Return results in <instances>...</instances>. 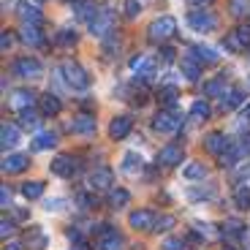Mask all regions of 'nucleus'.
I'll return each mask as SVG.
<instances>
[{
    "mask_svg": "<svg viewBox=\"0 0 250 250\" xmlns=\"http://www.w3.org/2000/svg\"><path fill=\"white\" fill-rule=\"evenodd\" d=\"M161 57H163V62H171V60H174V49H171V46H163Z\"/></svg>",
    "mask_w": 250,
    "mask_h": 250,
    "instance_id": "obj_46",
    "label": "nucleus"
},
{
    "mask_svg": "<svg viewBox=\"0 0 250 250\" xmlns=\"http://www.w3.org/2000/svg\"><path fill=\"white\" fill-rule=\"evenodd\" d=\"M98 250H123V237L112 226H101L98 229Z\"/></svg>",
    "mask_w": 250,
    "mask_h": 250,
    "instance_id": "obj_8",
    "label": "nucleus"
},
{
    "mask_svg": "<svg viewBox=\"0 0 250 250\" xmlns=\"http://www.w3.org/2000/svg\"><path fill=\"white\" fill-rule=\"evenodd\" d=\"M204 150L212 152V155H226V152L231 150V142H229L226 133L215 131V133H209V136L204 139Z\"/></svg>",
    "mask_w": 250,
    "mask_h": 250,
    "instance_id": "obj_9",
    "label": "nucleus"
},
{
    "mask_svg": "<svg viewBox=\"0 0 250 250\" xmlns=\"http://www.w3.org/2000/svg\"><path fill=\"white\" fill-rule=\"evenodd\" d=\"M112 180H114L112 169H106V166H98L95 171H90L87 185H90V190H106V188L112 185Z\"/></svg>",
    "mask_w": 250,
    "mask_h": 250,
    "instance_id": "obj_11",
    "label": "nucleus"
},
{
    "mask_svg": "<svg viewBox=\"0 0 250 250\" xmlns=\"http://www.w3.org/2000/svg\"><path fill=\"white\" fill-rule=\"evenodd\" d=\"M180 71H182V76H185V79L196 82V79L201 76V62L196 60V57L190 55V52H188V55L180 60Z\"/></svg>",
    "mask_w": 250,
    "mask_h": 250,
    "instance_id": "obj_17",
    "label": "nucleus"
},
{
    "mask_svg": "<svg viewBox=\"0 0 250 250\" xmlns=\"http://www.w3.org/2000/svg\"><path fill=\"white\" fill-rule=\"evenodd\" d=\"M57 44H62V46L76 44V33L74 30H60V33H57Z\"/></svg>",
    "mask_w": 250,
    "mask_h": 250,
    "instance_id": "obj_39",
    "label": "nucleus"
},
{
    "mask_svg": "<svg viewBox=\"0 0 250 250\" xmlns=\"http://www.w3.org/2000/svg\"><path fill=\"white\" fill-rule=\"evenodd\" d=\"M25 245L30 250H44L46 248V234H44V229L41 226H30L27 229V234H25Z\"/></svg>",
    "mask_w": 250,
    "mask_h": 250,
    "instance_id": "obj_21",
    "label": "nucleus"
},
{
    "mask_svg": "<svg viewBox=\"0 0 250 250\" xmlns=\"http://www.w3.org/2000/svg\"><path fill=\"white\" fill-rule=\"evenodd\" d=\"M71 131H74V133H82V136H90V133H95V117H93V114H76L74 123H71Z\"/></svg>",
    "mask_w": 250,
    "mask_h": 250,
    "instance_id": "obj_20",
    "label": "nucleus"
},
{
    "mask_svg": "<svg viewBox=\"0 0 250 250\" xmlns=\"http://www.w3.org/2000/svg\"><path fill=\"white\" fill-rule=\"evenodd\" d=\"M36 3H44V0H36Z\"/></svg>",
    "mask_w": 250,
    "mask_h": 250,
    "instance_id": "obj_52",
    "label": "nucleus"
},
{
    "mask_svg": "<svg viewBox=\"0 0 250 250\" xmlns=\"http://www.w3.org/2000/svg\"><path fill=\"white\" fill-rule=\"evenodd\" d=\"M112 22H114L112 11H109V8H101V11L93 17V22H90V33L98 36V38H106L109 33H114L112 30Z\"/></svg>",
    "mask_w": 250,
    "mask_h": 250,
    "instance_id": "obj_7",
    "label": "nucleus"
},
{
    "mask_svg": "<svg viewBox=\"0 0 250 250\" xmlns=\"http://www.w3.org/2000/svg\"><path fill=\"white\" fill-rule=\"evenodd\" d=\"M171 226H174V218H171V215H161V218H155V229H152V231H166Z\"/></svg>",
    "mask_w": 250,
    "mask_h": 250,
    "instance_id": "obj_40",
    "label": "nucleus"
},
{
    "mask_svg": "<svg viewBox=\"0 0 250 250\" xmlns=\"http://www.w3.org/2000/svg\"><path fill=\"white\" fill-rule=\"evenodd\" d=\"M76 250H87V248H84V245H82V242H79V245H76Z\"/></svg>",
    "mask_w": 250,
    "mask_h": 250,
    "instance_id": "obj_51",
    "label": "nucleus"
},
{
    "mask_svg": "<svg viewBox=\"0 0 250 250\" xmlns=\"http://www.w3.org/2000/svg\"><path fill=\"white\" fill-rule=\"evenodd\" d=\"M209 117V104H207L204 98H196L193 101V106H190V120L193 123H201V120Z\"/></svg>",
    "mask_w": 250,
    "mask_h": 250,
    "instance_id": "obj_26",
    "label": "nucleus"
},
{
    "mask_svg": "<svg viewBox=\"0 0 250 250\" xmlns=\"http://www.w3.org/2000/svg\"><path fill=\"white\" fill-rule=\"evenodd\" d=\"M27 163H30V158L22 155V152H14V155H6L3 158V171L6 174H19V171L27 169Z\"/></svg>",
    "mask_w": 250,
    "mask_h": 250,
    "instance_id": "obj_15",
    "label": "nucleus"
},
{
    "mask_svg": "<svg viewBox=\"0 0 250 250\" xmlns=\"http://www.w3.org/2000/svg\"><path fill=\"white\" fill-rule=\"evenodd\" d=\"M142 158L136 155V152H125V158H123V171L125 174H139L142 171Z\"/></svg>",
    "mask_w": 250,
    "mask_h": 250,
    "instance_id": "obj_27",
    "label": "nucleus"
},
{
    "mask_svg": "<svg viewBox=\"0 0 250 250\" xmlns=\"http://www.w3.org/2000/svg\"><path fill=\"white\" fill-rule=\"evenodd\" d=\"M229 93V87H226V79H212V82H207L204 84V95H209V98H215V95H223Z\"/></svg>",
    "mask_w": 250,
    "mask_h": 250,
    "instance_id": "obj_31",
    "label": "nucleus"
},
{
    "mask_svg": "<svg viewBox=\"0 0 250 250\" xmlns=\"http://www.w3.org/2000/svg\"><path fill=\"white\" fill-rule=\"evenodd\" d=\"M38 112H33V109H27V112H22V125L25 128H38Z\"/></svg>",
    "mask_w": 250,
    "mask_h": 250,
    "instance_id": "obj_38",
    "label": "nucleus"
},
{
    "mask_svg": "<svg viewBox=\"0 0 250 250\" xmlns=\"http://www.w3.org/2000/svg\"><path fill=\"white\" fill-rule=\"evenodd\" d=\"M177 33V19L174 17H158L150 22V27H147V38H150L152 44H163V41H169L171 36Z\"/></svg>",
    "mask_w": 250,
    "mask_h": 250,
    "instance_id": "obj_1",
    "label": "nucleus"
},
{
    "mask_svg": "<svg viewBox=\"0 0 250 250\" xmlns=\"http://www.w3.org/2000/svg\"><path fill=\"white\" fill-rule=\"evenodd\" d=\"M223 46H226L229 52H245V44H242V38H239V33H237V30H234V33H226Z\"/></svg>",
    "mask_w": 250,
    "mask_h": 250,
    "instance_id": "obj_34",
    "label": "nucleus"
},
{
    "mask_svg": "<svg viewBox=\"0 0 250 250\" xmlns=\"http://www.w3.org/2000/svg\"><path fill=\"white\" fill-rule=\"evenodd\" d=\"M242 101H245V93L239 87H231L223 98H220V106H223V112H231V109L242 106Z\"/></svg>",
    "mask_w": 250,
    "mask_h": 250,
    "instance_id": "obj_23",
    "label": "nucleus"
},
{
    "mask_svg": "<svg viewBox=\"0 0 250 250\" xmlns=\"http://www.w3.org/2000/svg\"><path fill=\"white\" fill-rule=\"evenodd\" d=\"M19 41H22V44H27V46H38L41 41H44V36H41V30H38V27L25 25L22 30H19Z\"/></svg>",
    "mask_w": 250,
    "mask_h": 250,
    "instance_id": "obj_25",
    "label": "nucleus"
},
{
    "mask_svg": "<svg viewBox=\"0 0 250 250\" xmlns=\"http://www.w3.org/2000/svg\"><path fill=\"white\" fill-rule=\"evenodd\" d=\"M158 101H161L166 109H174V104H177V87H161V93H158Z\"/></svg>",
    "mask_w": 250,
    "mask_h": 250,
    "instance_id": "obj_33",
    "label": "nucleus"
},
{
    "mask_svg": "<svg viewBox=\"0 0 250 250\" xmlns=\"http://www.w3.org/2000/svg\"><path fill=\"white\" fill-rule=\"evenodd\" d=\"M128 201H131V193H128V190H123V188H112V190H109V207L117 209V207H125Z\"/></svg>",
    "mask_w": 250,
    "mask_h": 250,
    "instance_id": "obj_29",
    "label": "nucleus"
},
{
    "mask_svg": "<svg viewBox=\"0 0 250 250\" xmlns=\"http://www.w3.org/2000/svg\"><path fill=\"white\" fill-rule=\"evenodd\" d=\"M74 11L79 19H87V22H93V17L98 11H95V3H90V0H79V3H74Z\"/></svg>",
    "mask_w": 250,
    "mask_h": 250,
    "instance_id": "obj_28",
    "label": "nucleus"
},
{
    "mask_svg": "<svg viewBox=\"0 0 250 250\" xmlns=\"http://www.w3.org/2000/svg\"><path fill=\"white\" fill-rule=\"evenodd\" d=\"M14 76H19V79H38L41 76V71H44V65L36 60V57H19L17 62H14Z\"/></svg>",
    "mask_w": 250,
    "mask_h": 250,
    "instance_id": "obj_4",
    "label": "nucleus"
},
{
    "mask_svg": "<svg viewBox=\"0 0 250 250\" xmlns=\"http://www.w3.org/2000/svg\"><path fill=\"white\" fill-rule=\"evenodd\" d=\"M60 204H62V199H55V201H49V207H46V209H60Z\"/></svg>",
    "mask_w": 250,
    "mask_h": 250,
    "instance_id": "obj_49",
    "label": "nucleus"
},
{
    "mask_svg": "<svg viewBox=\"0 0 250 250\" xmlns=\"http://www.w3.org/2000/svg\"><path fill=\"white\" fill-rule=\"evenodd\" d=\"M182 177H185V180H204L207 177L204 163H188L185 171H182Z\"/></svg>",
    "mask_w": 250,
    "mask_h": 250,
    "instance_id": "obj_32",
    "label": "nucleus"
},
{
    "mask_svg": "<svg viewBox=\"0 0 250 250\" xmlns=\"http://www.w3.org/2000/svg\"><path fill=\"white\" fill-rule=\"evenodd\" d=\"M231 8H234V14H242V0H234V3H231Z\"/></svg>",
    "mask_w": 250,
    "mask_h": 250,
    "instance_id": "obj_48",
    "label": "nucleus"
},
{
    "mask_svg": "<svg viewBox=\"0 0 250 250\" xmlns=\"http://www.w3.org/2000/svg\"><path fill=\"white\" fill-rule=\"evenodd\" d=\"M128 223H131V229H142V231H152V229H155V215H152L150 209H136V212H131V218H128Z\"/></svg>",
    "mask_w": 250,
    "mask_h": 250,
    "instance_id": "obj_13",
    "label": "nucleus"
},
{
    "mask_svg": "<svg viewBox=\"0 0 250 250\" xmlns=\"http://www.w3.org/2000/svg\"><path fill=\"white\" fill-rule=\"evenodd\" d=\"M212 0H188V6L190 8H204V6H209Z\"/></svg>",
    "mask_w": 250,
    "mask_h": 250,
    "instance_id": "obj_47",
    "label": "nucleus"
},
{
    "mask_svg": "<svg viewBox=\"0 0 250 250\" xmlns=\"http://www.w3.org/2000/svg\"><path fill=\"white\" fill-rule=\"evenodd\" d=\"M0 204L6 207V209L11 207V190H8V185H3V188H0Z\"/></svg>",
    "mask_w": 250,
    "mask_h": 250,
    "instance_id": "obj_43",
    "label": "nucleus"
},
{
    "mask_svg": "<svg viewBox=\"0 0 250 250\" xmlns=\"http://www.w3.org/2000/svg\"><path fill=\"white\" fill-rule=\"evenodd\" d=\"M60 74H62V79H65V84H68L71 90H87L90 87V76H87V71L82 68L79 62L65 60L60 65Z\"/></svg>",
    "mask_w": 250,
    "mask_h": 250,
    "instance_id": "obj_2",
    "label": "nucleus"
},
{
    "mask_svg": "<svg viewBox=\"0 0 250 250\" xmlns=\"http://www.w3.org/2000/svg\"><path fill=\"white\" fill-rule=\"evenodd\" d=\"M57 144V136L55 133H38L36 139H33V150H52V147H55Z\"/></svg>",
    "mask_w": 250,
    "mask_h": 250,
    "instance_id": "obj_30",
    "label": "nucleus"
},
{
    "mask_svg": "<svg viewBox=\"0 0 250 250\" xmlns=\"http://www.w3.org/2000/svg\"><path fill=\"white\" fill-rule=\"evenodd\" d=\"M44 193V182H25V185H22V196H25V199H38V196Z\"/></svg>",
    "mask_w": 250,
    "mask_h": 250,
    "instance_id": "obj_35",
    "label": "nucleus"
},
{
    "mask_svg": "<svg viewBox=\"0 0 250 250\" xmlns=\"http://www.w3.org/2000/svg\"><path fill=\"white\" fill-rule=\"evenodd\" d=\"M242 117H245V120H248V117H250V106H245V112H242Z\"/></svg>",
    "mask_w": 250,
    "mask_h": 250,
    "instance_id": "obj_50",
    "label": "nucleus"
},
{
    "mask_svg": "<svg viewBox=\"0 0 250 250\" xmlns=\"http://www.w3.org/2000/svg\"><path fill=\"white\" fill-rule=\"evenodd\" d=\"M158 163H163V166H177V163H182V147L180 144H166L158 152Z\"/></svg>",
    "mask_w": 250,
    "mask_h": 250,
    "instance_id": "obj_16",
    "label": "nucleus"
},
{
    "mask_svg": "<svg viewBox=\"0 0 250 250\" xmlns=\"http://www.w3.org/2000/svg\"><path fill=\"white\" fill-rule=\"evenodd\" d=\"M49 171H52V174H57V177H74L76 161H74V158H68V155H57L55 161L49 163Z\"/></svg>",
    "mask_w": 250,
    "mask_h": 250,
    "instance_id": "obj_14",
    "label": "nucleus"
},
{
    "mask_svg": "<svg viewBox=\"0 0 250 250\" xmlns=\"http://www.w3.org/2000/svg\"><path fill=\"white\" fill-rule=\"evenodd\" d=\"M131 125H133L131 117L120 114V117H114L112 123H109V136H112V139H125L128 133H131Z\"/></svg>",
    "mask_w": 250,
    "mask_h": 250,
    "instance_id": "obj_19",
    "label": "nucleus"
},
{
    "mask_svg": "<svg viewBox=\"0 0 250 250\" xmlns=\"http://www.w3.org/2000/svg\"><path fill=\"white\" fill-rule=\"evenodd\" d=\"M185 245H182V239H166L163 242V250H182Z\"/></svg>",
    "mask_w": 250,
    "mask_h": 250,
    "instance_id": "obj_44",
    "label": "nucleus"
},
{
    "mask_svg": "<svg viewBox=\"0 0 250 250\" xmlns=\"http://www.w3.org/2000/svg\"><path fill=\"white\" fill-rule=\"evenodd\" d=\"M36 93H30V90H14L11 98H8V106L14 109V112H27V109H33V104H36Z\"/></svg>",
    "mask_w": 250,
    "mask_h": 250,
    "instance_id": "obj_10",
    "label": "nucleus"
},
{
    "mask_svg": "<svg viewBox=\"0 0 250 250\" xmlns=\"http://www.w3.org/2000/svg\"><path fill=\"white\" fill-rule=\"evenodd\" d=\"M234 204H237L239 209H250V188L248 185L237 188V193H234Z\"/></svg>",
    "mask_w": 250,
    "mask_h": 250,
    "instance_id": "obj_36",
    "label": "nucleus"
},
{
    "mask_svg": "<svg viewBox=\"0 0 250 250\" xmlns=\"http://www.w3.org/2000/svg\"><path fill=\"white\" fill-rule=\"evenodd\" d=\"M11 231H14V223L11 220H3V223H0V234H3V237H11Z\"/></svg>",
    "mask_w": 250,
    "mask_h": 250,
    "instance_id": "obj_45",
    "label": "nucleus"
},
{
    "mask_svg": "<svg viewBox=\"0 0 250 250\" xmlns=\"http://www.w3.org/2000/svg\"><path fill=\"white\" fill-rule=\"evenodd\" d=\"M11 44H14L11 30H3V36H0V49H3V52H8V49H11Z\"/></svg>",
    "mask_w": 250,
    "mask_h": 250,
    "instance_id": "obj_42",
    "label": "nucleus"
},
{
    "mask_svg": "<svg viewBox=\"0 0 250 250\" xmlns=\"http://www.w3.org/2000/svg\"><path fill=\"white\" fill-rule=\"evenodd\" d=\"M190 55L196 57L199 62H207V65H215L218 62V52L212 49V46H204V44H199V46H190Z\"/></svg>",
    "mask_w": 250,
    "mask_h": 250,
    "instance_id": "obj_22",
    "label": "nucleus"
},
{
    "mask_svg": "<svg viewBox=\"0 0 250 250\" xmlns=\"http://www.w3.org/2000/svg\"><path fill=\"white\" fill-rule=\"evenodd\" d=\"M17 142H19V131L14 125L3 123V128H0V144H3V150L8 152L11 147H17Z\"/></svg>",
    "mask_w": 250,
    "mask_h": 250,
    "instance_id": "obj_24",
    "label": "nucleus"
},
{
    "mask_svg": "<svg viewBox=\"0 0 250 250\" xmlns=\"http://www.w3.org/2000/svg\"><path fill=\"white\" fill-rule=\"evenodd\" d=\"M17 14L25 25H33V27H38L44 22V14L38 11V6H30V3H17Z\"/></svg>",
    "mask_w": 250,
    "mask_h": 250,
    "instance_id": "obj_12",
    "label": "nucleus"
},
{
    "mask_svg": "<svg viewBox=\"0 0 250 250\" xmlns=\"http://www.w3.org/2000/svg\"><path fill=\"white\" fill-rule=\"evenodd\" d=\"M123 8H125V17H128V19H136L139 14H142V6H139V0H125Z\"/></svg>",
    "mask_w": 250,
    "mask_h": 250,
    "instance_id": "obj_37",
    "label": "nucleus"
},
{
    "mask_svg": "<svg viewBox=\"0 0 250 250\" xmlns=\"http://www.w3.org/2000/svg\"><path fill=\"white\" fill-rule=\"evenodd\" d=\"M38 106H41V114H44V117H55V114H60L62 104L55 93H44L38 98Z\"/></svg>",
    "mask_w": 250,
    "mask_h": 250,
    "instance_id": "obj_18",
    "label": "nucleus"
},
{
    "mask_svg": "<svg viewBox=\"0 0 250 250\" xmlns=\"http://www.w3.org/2000/svg\"><path fill=\"white\" fill-rule=\"evenodd\" d=\"M155 68H158V62H155V57H150V55H136L131 60V71L136 74V79H142V82L152 79V76H155Z\"/></svg>",
    "mask_w": 250,
    "mask_h": 250,
    "instance_id": "obj_5",
    "label": "nucleus"
},
{
    "mask_svg": "<svg viewBox=\"0 0 250 250\" xmlns=\"http://www.w3.org/2000/svg\"><path fill=\"white\" fill-rule=\"evenodd\" d=\"M188 25L193 27L196 33H209L218 27V17L209 11H190V17H188Z\"/></svg>",
    "mask_w": 250,
    "mask_h": 250,
    "instance_id": "obj_6",
    "label": "nucleus"
},
{
    "mask_svg": "<svg viewBox=\"0 0 250 250\" xmlns=\"http://www.w3.org/2000/svg\"><path fill=\"white\" fill-rule=\"evenodd\" d=\"M229 237H242V223L239 220H226V229H223Z\"/></svg>",
    "mask_w": 250,
    "mask_h": 250,
    "instance_id": "obj_41",
    "label": "nucleus"
},
{
    "mask_svg": "<svg viewBox=\"0 0 250 250\" xmlns=\"http://www.w3.org/2000/svg\"><path fill=\"white\" fill-rule=\"evenodd\" d=\"M152 128L158 133H174L182 128V114H177L174 109H161L152 120Z\"/></svg>",
    "mask_w": 250,
    "mask_h": 250,
    "instance_id": "obj_3",
    "label": "nucleus"
},
{
    "mask_svg": "<svg viewBox=\"0 0 250 250\" xmlns=\"http://www.w3.org/2000/svg\"><path fill=\"white\" fill-rule=\"evenodd\" d=\"M71 3H79V0H71Z\"/></svg>",
    "mask_w": 250,
    "mask_h": 250,
    "instance_id": "obj_53",
    "label": "nucleus"
}]
</instances>
